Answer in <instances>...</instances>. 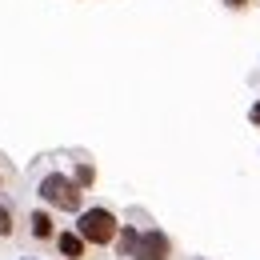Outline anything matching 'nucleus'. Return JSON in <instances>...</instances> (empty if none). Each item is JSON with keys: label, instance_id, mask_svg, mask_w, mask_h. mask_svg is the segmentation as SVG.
<instances>
[{"label": "nucleus", "instance_id": "7ed1b4c3", "mask_svg": "<svg viewBox=\"0 0 260 260\" xmlns=\"http://www.w3.org/2000/svg\"><path fill=\"white\" fill-rule=\"evenodd\" d=\"M132 260H172V240L164 236L160 228H148V232H140Z\"/></svg>", "mask_w": 260, "mask_h": 260}, {"label": "nucleus", "instance_id": "6e6552de", "mask_svg": "<svg viewBox=\"0 0 260 260\" xmlns=\"http://www.w3.org/2000/svg\"><path fill=\"white\" fill-rule=\"evenodd\" d=\"M12 232H16V212L8 204H0V240H8Z\"/></svg>", "mask_w": 260, "mask_h": 260}, {"label": "nucleus", "instance_id": "9b49d317", "mask_svg": "<svg viewBox=\"0 0 260 260\" xmlns=\"http://www.w3.org/2000/svg\"><path fill=\"white\" fill-rule=\"evenodd\" d=\"M0 188H4V172H0Z\"/></svg>", "mask_w": 260, "mask_h": 260}, {"label": "nucleus", "instance_id": "f257e3e1", "mask_svg": "<svg viewBox=\"0 0 260 260\" xmlns=\"http://www.w3.org/2000/svg\"><path fill=\"white\" fill-rule=\"evenodd\" d=\"M36 192H40V200H44L48 208H56V212H80V208H84V188H80L72 176H64V172L40 176Z\"/></svg>", "mask_w": 260, "mask_h": 260}, {"label": "nucleus", "instance_id": "0eeeda50", "mask_svg": "<svg viewBox=\"0 0 260 260\" xmlns=\"http://www.w3.org/2000/svg\"><path fill=\"white\" fill-rule=\"evenodd\" d=\"M72 180H76V184L88 192V188H92V180H96V168H92L88 160H80V164H76V176H72Z\"/></svg>", "mask_w": 260, "mask_h": 260}, {"label": "nucleus", "instance_id": "f03ea898", "mask_svg": "<svg viewBox=\"0 0 260 260\" xmlns=\"http://www.w3.org/2000/svg\"><path fill=\"white\" fill-rule=\"evenodd\" d=\"M76 232L84 236V244H92V248H108L112 240H116V232H120V216L112 212V208H80L76 212Z\"/></svg>", "mask_w": 260, "mask_h": 260}, {"label": "nucleus", "instance_id": "423d86ee", "mask_svg": "<svg viewBox=\"0 0 260 260\" xmlns=\"http://www.w3.org/2000/svg\"><path fill=\"white\" fill-rule=\"evenodd\" d=\"M136 240H140V232L124 224L120 232H116V240H112V244H116V252H120V256H132V252H136Z\"/></svg>", "mask_w": 260, "mask_h": 260}, {"label": "nucleus", "instance_id": "1a4fd4ad", "mask_svg": "<svg viewBox=\"0 0 260 260\" xmlns=\"http://www.w3.org/2000/svg\"><path fill=\"white\" fill-rule=\"evenodd\" d=\"M252 0H224V8H232V12H240V8H248Z\"/></svg>", "mask_w": 260, "mask_h": 260}, {"label": "nucleus", "instance_id": "39448f33", "mask_svg": "<svg viewBox=\"0 0 260 260\" xmlns=\"http://www.w3.org/2000/svg\"><path fill=\"white\" fill-rule=\"evenodd\" d=\"M28 232H32V240H40V244L56 240V220H52V212H48V208H32V212H28Z\"/></svg>", "mask_w": 260, "mask_h": 260}, {"label": "nucleus", "instance_id": "9d476101", "mask_svg": "<svg viewBox=\"0 0 260 260\" xmlns=\"http://www.w3.org/2000/svg\"><path fill=\"white\" fill-rule=\"evenodd\" d=\"M248 120H252V124H256V128H260V100H256V104H252V108H248Z\"/></svg>", "mask_w": 260, "mask_h": 260}, {"label": "nucleus", "instance_id": "20e7f679", "mask_svg": "<svg viewBox=\"0 0 260 260\" xmlns=\"http://www.w3.org/2000/svg\"><path fill=\"white\" fill-rule=\"evenodd\" d=\"M52 244H56V252H60L64 260H84V256H88V244H84V236H80L76 228L56 232V240H52Z\"/></svg>", "mask_w": 260, "mask_h": 260}]
</instances>
